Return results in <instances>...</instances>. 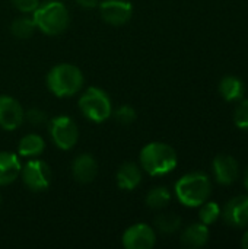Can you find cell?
<instances>
[{
    "instance_id": "6da1fadb",
    "label": "cell",
    "mask_w": 248,
    "mask_h": 249,
    "mask_svg": "<svg viewBox=\"0 0 248 249\" xmlns=\"http://www.w3.org/2000/svg\"><path fill=\"white\" fill-rule=\"evenodd\" d=\"M210 191V179L202 172L187 174L181 177L175 184L177 198L186 207H200L209 198Z\"/></svg>"
},
{
    "instance_id": "7a4b0ae2",
    "label": "cell",
    "mask_w": 248,
    "mask_h": 249,
    "mask_svg": "<svg viewBox=\"0 0 248 249\" xmlns=\"http://www.w3.org/2000/svg\"><path fill=\"white\" fill-rule=\"evenodd\" d=\"M140 165L152 177L167 175L177 166V153L165 143H149L140 152Z\"/></svg>"
},
{
    "instance_id": "3957f363",
    "label": "cell",
    "mask_w": 248,
    "mask_h": 249,
    "mask_svg": "<svg viewBox=\"0 0 248 249\" xmlns=\"http://www.w3.org/2000/svg\"><path fill=\"white\" fill-rule=\"evenodd\" d=\"M83 74L73 64H58L47 74L48 89L60 98L77 93L83 86Z\"/></svg>"
},
{
    "instance_id": "277c9868",
    "label": "cell",
    "mask_w": 248,
    "mask_h": 249,
    "mask_svg": "<svg viewBox=\"0 0 248 249\" xmlns=\"http://www.w3.org/2000/svg\"><path fill=\"white\" fill-rule=\"evenodd\" d=\"M34 22L47 35H58L69 25V12L60 1L51 0L39 4L34 12Z\"/></svg>"
},
{
    "instance_id": "5b68a950",
    "label": "cell",
    "mask_w": 248,
    "mask_h": 249,
    "mask_svg": "<svg viewBox=\"0 0 248 249\" xmlns=\"http://www.w3.org/2000/svg\"><path fill=\"white\" fill-rule=\"evenodd\" d=\"M79 108L88 120L95 123H102L113 114L110 96L99 88L86 89L79 98Z\"/></svg>"
},
{
    "instance_id": "8992f818",
    "label": "cell",
    "mask_w": 248,
    "mask_h": 249,
    "mask_svg": "<svg viewBox=\"0 0 248 249\" xmlns=\"http://www.w3.org/2000/svg\"><path fill=\"white\" fill-rule=\"evenodd\" d=\"M53 143L61 150H70L79 139V130L75 121L67 115L56 117L48 124Z\"/></svg>"
},
{
    "instance_id": "52a82bcc",
    "label": "cell",
    "mask_w": 248,
    "mask_h": 249,
    "mask_svg": "<svg viewBox=\"0 0 248 249\" xmlns=\"http://www.w3.org/2000/svg\"><path fill=\"white\" fill-rule=\"evenodd\" d=\"M23 184L31 190V191H42L48 188L50 179H51V172L50 166L44 160H29L20 171Z\"/></svg>"
},
{
    "instance_id": "ba28073f",
    "label": "cell",
    "mask_w": 248,
    "mask_h": 249,
    "mask_svg": "<svg viewBox=\"0 0 248 249\" xmlns=\"http://www.w3.org/2000/svg\"><path fill=\"white\" fill-rule=\"evenodd\" d=\"M155 241V231L146 223L133 225L123 233V247L127 249H151Z\"/></svg>"
},
{
    "instance_id": "9c48e42d",
    "label": "cell",
    "mask_w": 248,
    "mask_h": 249,
    "mask_svg": "<svg viewBox=\"0 0 248 249\" xmlns=\"http://www.w3.org/2000/svg\"><path fill=\"white\" fill-rule=\"evenodd\" d=\"M99 12L107 23L120 26L130 20L133 6L127 0H104L99 3Z\"/></svg>"
},
{
    "instance_id": "30bf717a",
    "label": "cell",
    "mask_w": 248,
    "mask_h": 249,
    "mask_svg": "<svg viewBox=\"0 0 248 249\" xmlns=\"http://www.w3.org/2000/svg\"><path fill=\"white\" fill-rule=\"evenodd\" d=\"M25 120L20 104L7 95L0 96V127L4 130H16Z\"/></svg>"
},
{
    "instance_id": "8fae6325",
    "label": "cell",
    "mask_w": 248,
    "mask_h": 249,
    "mask_svg": "<svg viewBox=\"0 0 248 249\" xmlns=\"http://www.w3.org/2000/svg\"><path fill=\"white\" fill-rule=\"evenodd\" d=\"M225 223L234 228L248 226V196H240L228 201L221 213Z\"/></svg>"
},
{
    "instance_id": "7c38bea8",
    "label": "cell",
    "mask_w": 248,
    "mask_h": 249,
    "mask_svg": "<svg viewBox=\"0 0 248 249\" xmlns=\"http://www.w3.org/2000/svg\"><path fill=\"white\" fill-rule=\"evenodd\" d=\"M213 174L221 185H231L240 174L238 162L229 155H219L213 159Z\"/></svg>"
},
{
    "instance_id": "4fadbf2b",
    "label": "cell",
    "mask_w": 248,
    "mask_h": 249,
    "mask_svg": "<svg viewBox=\"0 0 248 249\" xmlns=\"http://www.w3.org/2000/svg\"><path fill=\"white\" fill-rule=\"evenodd\" d=\"M96 172H98V165H96V160L91 155H88V153L79 155L73 160L72 174L77 182H80V184L92 182L96 177Z\"/></svg>"
},
{
    "instance_id": "5bb4252c",
    "label": "cell",
    "mask_w": 248,
    "mask_h": 249,
    "mask_svg": "<svg viewBox=\"0 0 248 249\" xmlns=\"http://www.w3.org/2000/svg\"><path fill=\"white\" fill-rule=\"evenodd\" d=\"M22 171L19 158L10 152H0V185L12 184Z\"/></svg>"
},
{
    "instance_id": "9a60e30c",
    "label": "cell",
    "mask_w": 248,
    "mask_h": 249,
    "mask_svg": "<svg viewBox=\"0 0 248 249\" xmlns=\"http://www.w3.org/2000/svg\"><path fill=\"white\" fill-rule=\"evenodd\" d=\"M142 181V171L140 166L133 163V162H127L124 165L120 166V169L117 171V185L121 190H134Z\"/></svg>"
},
{
    "instance_id": "2e32d148",
    "label": "cell",
    "mask_w": 248,
    "mask_h": 249,
    "mask_svg": "<svg viewBox=\"0 0 248 249\" xmlns=\"http://www.w3.org/2000/svg\"><path fill=\"white\" fill-rule=\"evenodd\" d=\"M208 239H209V229L203 223L190 225L187 229H184L181 235V244L186 248H200L206 245Z\"/></svg>"
},
{
    "instance_id": "e0dca14e",
    "label": "cell",
    "mask_w": 248,
    "mask_h": 249,
    "mask_svg": "<svg viewBox=\"0 0 248 249\" xmlns=\"http://www.w3.org/2000/svg\"><path fill=\"white\" fill-rule=\"evenodd\" d=\"M219 92L227 102L240 101L244 95V85L235 76H225L219 83Z\"/></svg>"
},
{
    "instance_id": "ac0fdd59",
    "label": "cell",
    "mask_w": 248,
    "mask_h": 249,
    "mask_svg": "<svg viewBox=\"0 0 248 249\" xmlns=\"http://www.w3.org/2000/svg\"><path fill=\"white\" fill-rule=\"evenodd\" d=\"M45 143L41 136L38 134H26L20 139L18 144V152L23 158H34L39 156L44 152Z\"/></svg>"
},
{
    "instance_id": "d6986e66",
    "label": "cell",
    "mask_w": 248,
    "mask_h": 249,
    "mask_svg": "<svg viewBox=\"0 0 248 249\" xmlns=\"http://www.w3.org/2000/svg\"><path fill=\"white\" fill-rule=\"evenodd\" d=\"M153 225H155V228L161 233L171 235V233H175L180 229L181 219L177 214H174V213H162V214H159V216L155 217Z\"/></svg>"
},
{
    "instance_id": "ffe728a7",
    "label": "cell",
    "mask_w": 248,
    "mask_h": 249,
    "mask_svg": "<svg viewBox=\"0 0 248 249\" xmlns=\"http://www.w3.org/2000/svg\"><path fill=\"white\" fill-rule=\"evenodd\" d=\"M171 201V194L165 187H156L151 190L146 196V206L153 210H161Z\"/></svg>"
},
{
    "instance_id": "44dd1931",
    "label": "cell",
    "mask_w": 248,
    "mask_h": 249,
    "mask_svg": "<svg viewBox=\"0 0 248 249\" xmlns=\"http://www.w3.org/2000/svg\"><path fill=\"white\" fill-rule=\"evenodd\" d=\"M37 25L34 22V18H28V16H22V18H18L12 22L10 25V31L12 34L19 38V39H26L29 38L34 31H35Z\"/></svg>"
},
{
    "instance_id": "7402d4cb",
    "label": "cell",
    "mask_w": 248,
    "mask_h": 249,
    "mask_svg": "<svg viewBox=\"0 0 248 249\" xmlns=\"http://www.w3.org/2000/svg\"><path fill=\"white\" fill-rule=\"evenodd\" d=\"M221 207L218 206V203H213V201H209V203H203L202 204V209H200V213H199V217H200V222L203 225H212L218 220V217L221 216Z\"/></svg>"
},
{
    "instance_id": "603a6c76",
    "label": "cell",
    "mask_w": 248,
    "mask_h": 249,
    "mask_svg": "<svg viewBox=\"0 0 248 249\" xmlns=\"http://www.w3.org/2000/svg\"><path fill=\"white\" fill-rule=\"evenodd\" d=\"M235 125L241 130L248 131V99H241L234 112Z\"/></svg>"
},
{
    "instance_id": "cb8c5ba5",
    "label": "cell",
    "mask_w": 248,
    "mask_h": 249,
    "mask_svg": "<svg viewBox=\"0 0 248 249\" xmlns=\"http://www.w3.org/2000/svg\"><path fill=\"white\" fill-rule=\"evenodd\" d=\"M114 118L118 124L123 125H130L136 120V111L130 105H121L114 111Z\"/></svg>"
},
{
    "instance_id": "d4e9b609",
    "label": "cell",
    "mask_w": 248,
    "mask_h": 249,
    "mask_svg": "<svg viewBox=\"0 0 248 249\" xmlns=\"http://www.w3.org/2000/svg\"><path fill=\"white\" fill-rule=\"evenodd\" d=\"M25 118L28 120V123H29V124L37 125V127L44 125V124H47V123H48V117H47V114H45L42 109H38V108H31V109L25 114Z\"/></svg>"
},
{
    "instance_id": "484cf974",
    "label": "cell",
    "mask_w": 248,
    "mask_h": 249,
    "mask_svg": "<svg viewBox=\"0 0 248 249\" xmlns=\"http://www.w3.org/2000/svg\"><path fill=\"white\" fill-rule=\"evenodd\" d=\"M12 4L23 13H32L38 6H39V0H10Z\"/></svg>"
},
{
    "instance_id": "4316f807",
    "label": "cell",
    "mask_w": 248,
    "mask_h": 249,
    "mask_svg": "<svg viewBox=\"0 0 248 249\" xmlns=\"http://www.w3.org/2000/svg\"><path fill=\"white\" fill-rule=\"evenodd\" d=\"M76 3L83 9H95L99 4L98 0H76Z\"/></svg>"
},
{
    "instance_id": "83f0119b",
    "label": "cell",
    "mask_w": 248,
    "mask_h": 249,
    "mask_svg": "<svg viewBox=\"0 0 248 249\" xmlns=\"http://www.w3.org/2000/svg\"><path fill=\"white\" fill-rule=\"evenodd\" d=\"M241 245H243V248L248 249V231L244 233V236H243V241H241Z\"/></svg>"
},
{
    "instance_id": "f1b7e54d",
    "label": "cell",
    "mask_w": 248,
    "mask_h": 249,
    "mask_svg": "<svg viewBox=\"0 0 248 249\" xmlns=\"http://www.w3.org/2000/svg\"><path fill=\"white\" fill-rule=\"evenodd\" d=\"M244 185H246V188L248 190V168L247 171H246V175H244Z\"/></svg>"
},
{
    "instance_id": "f546056e",
    "label": "cell",
    "mask_w": 248,
    "mask_h": 249,
    "mask_svg": "<svg viewBox=\"0 0 248 249\" xmlns=\"http://www.w3.org/2000/svg\"><path fill=\"white\" fill-rule=\"evenodd\" d=\"M0 203H1V197H0Z\"/></svg>"
}]
</instances>
